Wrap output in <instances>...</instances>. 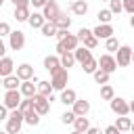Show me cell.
<instances>
[{"mask_svg": "<svg viewBox=\"0 0 134 134\" xmlns=\"http://www.w3.org/2000/svg\"><path fill=\"white\" fill-rule=\"evenodd\" d=\"M82 69H84V73H94V71L98 69V61L92 57V59H88V61L82 65Z\"/></svg>", "mask_w": 134, "mask_h": 134, "instance_id": "30", "label": "cell"}, {"mask_svg": "<svg viewBox=\"0 0 134 134\" xmlns=\"http://www.w3.org/2000/svg\"><path fill=\"white\" fill-rule=\"evenodd\" d=\"M61 67H65V69H69V67H73V63H75V57H73V50H65L61 57Z\"/></svg>", "mask_w": 134, "mask_h": 134, "instance_id": "24", "label": "cell"}, {"mask_svg": "<svg viewBox=\"0 0 134 134\" xmlns=\"http://www.w3.org/2000/svg\"><path fill=\"white\" fill-rule=\"evenodd\" d=\"M46 2H48V0H29V6H34V8H42Z\"/></svg>", "mask_w": 134, "mask_h": 134, "instance_id": "42", "label": "cell"}, {"mask_svg": "<svg viewBox=\"0 0 134 134\" xmlns=\"http://www.w3.org/2000/svg\"><path fill=\"white\" fill-rule=\"evenodd\" d=\"M130 25H132V27H134V15H132V17H130Z\"/></svg>", "mask_w": 134, "mask_h": 134, "instance_id": "51", "label": "cell"}, {"mask_svg": "<svg viewBox=\"0 0 134 134\" xmlns=\"http://www.w3.org/2000/svg\"><path fill=\"white\" fill-rule=\"evenodd\" d=\"M13 4H15V8L17 6H29V0H10Z\"/></svg>", "mask_w": 134, "mask_h": 134, "instance_id": "45", "label": "cell"}, {"mask_svg": "<svg viewBox=\"0 0 134 134\" xmlns=\"http://www.w3.org/2000/svg\"><path fill=\"white\" fill-rule=\"evenodd\" d=\"M98 23H111V19H113V13L109 10V8H103V10H98Z\"/></svg>", "mask_w": 134, "mask_h": 134, "instance_id": "34", "label": "cell"}, {"mask_svg": "<svg viewBox=\"0 0 134 134\" xmlns=\"http://www.w3.org/2000/svg\"><path fill=\"white\" fill-rule=\"evenodd\" d=\"M19 23H25L27 19H29V6H17L15 8V15H13Z\"/></svg>", "mask_w": 134, "mask_h": 134, "instance_id": "26", "label": "cell"}, {"mask_svg": "<svg viewBox=\"0 0 134 134\" xmlns=\"http://www.w3.org/2000/svg\"><path fill=\"white\" fill-rule=\"evenodd\" d=\"M19 92H21V96H25V98H31L38 90H36V84L31 82V80H23L21 82V86H19Z\"/></svg>", "mask_w": 134, "mask_h": 134, "instance_id": "14", "label": "cell"}, {"mask_svg": "<svg viewBox=\"0 0 134 134\" xmlns=\"http://www.w3.org/2000/svg\"><path fill=\"white\" fill-rule=\"evenodd\" d=\"M117 134H124V132H117Z\"/></svg>", "mask_w": 134, "mask_h": 134, "instance_id": "58", "label": "cell"}, {"mask_svg": "<svg viewBox=\"0 0 134 134\" xmlns=\"http://www.w3.org/2000/svg\"><path fill=\"white\" fill-rule=\"evenodd\" d=\"M31 100H34V109L40 113V115H46L48 111H50V103H48V96H42V94H34L31 96Z\"/></svg>", "mask_w": 134, "mask_h": 134, "instance_id": "7", "label": "cell"}, {"mask_svg": "<svg viewBox=\"0 0 134 134\" xmlns=\"http://www.w3.org/2000/svg\"><path fill=\"white\" fill-rule=\"evenodd\" d=\"M84 134H100V130H98V128H88Z\"/></svg>", "mask_w": 134, "mask_h": 134, "instance_id": "49", "label": "cell"}, {"mask_svg": "<svg viewBox=\"0 0 134 134\" xmlns=\"http://www.w3.org/2000/svg\"><path fill=\"white\" fill-rule=\"evenodd\" d=\"M67 31H69V29H57V34H54V38H57V40L61 42V40H63V38L67 36Z\"/></svg>", "mask_w": 134, "mask_h": 134, "instance_id": "43", "label": "cell"}, {"mask_svg": "<svg viewBox=\"0 0 134 134\" xmlns=\"http://www.w3.org/2000/svg\"><path fill=\"white\" fill-rule=\"evenodd\" d=\"M82 42H84V46H86V48H90V50L98 46V38H94V34H92V36H88V38H86V40H82Z\"/></svg>", "mask_w": 134, "mask_h": 134, "instance_id": "37", "label": "cell"}, {"mask_svg": "<svg viewBox=\"0 0 134 134\" xmlns=\"http://www.w3.org/2000/svg\"><path fill=\"white\" fill-rule=\"evenodd\" d=\"M69 8H71V13H73L75 17H84V15L88 13V2H86V0H73Z\"/></svg>", "mask_w": 134, "mask_h": 134, "instance_id": "15", "label": "cell"}, {"mask_svg": "<svg viewBox=\"0 0 134 134\" xmlns=\"http://www.w3.org/2000/svg\"><path fill=\"white\" fill-rule=\"evenodd\" d=\"M121 4H124V10L126 13L134 15V0H121Z\"/></svg>", "mask_w": 134, "mask_h": 134, "instance_id": "41", "label": "cell"}, {"mask_svg": "<svg viewBox=\"0 0 134 134\" xmlns=\"http://www.w3.org/2000/svg\"><path fill=\"white\" fill-rule=\"evenodd\" d=\"M21 92H19V88L17 90H6L4 92V107L6 109H17L19 107V103H21Z\"/></svg>", "mask_w": 134, "mask_h": 134, "instance_id": "6", "label": "cell"}, {"mask_svg": "<svg viewBox=\"0 0 134 134\" xmlns=\"http://www.w3.org/2000/svg\"><path fill=\"white\" fill-rule=\"evenodd\" d=\"M0 134H8V132H0Z\"/></svg>", "mask_w": 134, "mask_h": 134, "instance_id": "57", "label": "cell"}, {"mask_svg": "<svg viewBox=\"0 0 134 134\" xmlns=\"http://www.w3.org/2000/svg\"><path fill=\"white\" fill-rule=\"evenodd\" d=\"M61 42H63V46H65L67 50H75V48H77V44H80L77 36H75V34H69V31H67V36H65Z\"/></svg>", "mask_w": 134, "mask_h": 134, "instance_id": "22", "label": "cell"}, {"mask_svg": "<svg viewBox=\"0 0 134 134\" xmlns=\"http://www.w3.org/2000/svg\"><path fill=\"white\" fill-rule=\"evenodd\" d=\"M17 109L25 115V113L34 111V100H31V98H21V103H19V107H17Z\"/></svg>", "mask_w": 134, "mask_h": 134, "instance_id": "33", "label": "cell"}, {"mask_svg": "<svg viewBox=\"0 0 134 134\" xmlns=\"http://www.w3.org/2000/svg\"><path fill=\"white\" fill-rule=\"evenodd\" d=\"M44 67L52 73L54 69H59L61 67V59H59V54H48V57H44Z\"/></svg>", "mask_w": 134, "mask_h": 134, "instance_id": "18", "label": "cell"}, {"mask_svg": "<svg viewBox=\"0 0 134 134\" xmlns=\"http://www.w3.org/2000/svg\"><path fill=\"white\" fill-rule=\"evenodd\" d=\"M92 34H94V38H98V40H107V38L113 36V27H111V23H98V25L92 29Z\"/></svg>", "mask_w": 134, "mask_h": 134, "instance_id": "10", "label": "cell"}, {"mask_svg": "<svg viewBox=\"0 0 134 134\" xmlns=\"http://www.w3.org/2000/svg\"><path fill=\"white\" fill-rule=\"evenodd\" d=\"M117 48H119L117 38H113V36H111V38H107V40H105V50H109V54H111V52H115Z\"/></svg>", "mask_w": 134, "mask_h": 134, "instance_id": "35", "label": "cell"}, {"mask_svg": "<svg viewBox=\"0 0 134 134\" xmlns=\"http://www.w3.org/2000/svg\"><path fill=\"white\" fill-rule=\"evenodd\" d=\"M23 126V113L19 109H10L8 117H6V132L8 134H19Z\"/></svg>", "mask_w": 134, "mask_h": 134, "instance_id": "2", "label": "cell"}, {"mask_svg": "<svg viewBox=\"0 0 134 134\" xmlns=\"http://www.w3.org/2000/svg\"><path fill=\"white\" fill-rule=\"evenodd\" d=\"M54 25H57V29H69V25H71V17H67L63 10L59 13V17L52 21Z\"/></svg>", "mask_w": 134, "mask_h": 134, "instance_id": "21", "label": "cell"}, {"mask_svg": "<svg viewBox=\"0 0 134 134\" xmlns=\"http://www.w3.org/2000/svg\"><path fill=\"white\" fill-rule=\"evenodd\" d=\"M36 90H38V94H42V96H50V94H52V84L46 82V80H40V82L36 84Z\"/></svg>", "mask_w": 134, "mask_h": 134, "instance_id": "25", "label": "cell"}, {"mask_svg": "<svg viewBox=\"0 0 134 134\" xmlns=\"http://www.w3.org/2000/svg\"><path fill=\"white\" fill-rule=\"evenodd\" d=\"M109 107H111V111L117 113V115H128V113H130L128 100H126V98H119V96H113V98L109 100Z\"/></svg>", "mask_w": 134, "mask_h": 134, "instance_id": "4", "label": "cell"}, {"mask_svg": "<svg viewBox=\"0 0 134 134\" xmlns=\"http://www.w3.org/2000/svg\"><path fill=\"white\" fill-rule=\"evenodd\" d=\"M109 10H111L113 15H119V13L124 10V4H121V0H109Z\"/></svg>", "mask_w": 134, "mask_h": 134, "instance_id": "36", "label": "cell"}, {"mask_svg": "<svg viewBox=\"0 0 134 134\" xmlns=\"http://www.w3.org/2000/svg\"><path fill=\"white\" fill-rule=\"evenodd\" d=\"M75 98H77V94H75V90H73V88H63V90H61L59 100H61L63 105H73V103H75Z\"/></svg>", "mask_w": 134, "mask_h": 134, "instance_id": "17", "label": "cell"}, {"mask_svg": "<svg viewBox=\"0 0 134 134\" xmlns=\"http://www.w3.org/2000/svg\"><path fill=\"white\" fill-rule=\"evenodd\" d=\"M98 69H103V71H107V73H113L115 69H117V61L107 52V54H100V59H98Z\"/></svg>", "mask_w": 134, "mask_h": 134, "instance_id": "9", "label": "cell"}, {"mask_svg": "<svg viewBox=\"0 0 134 134\" xmlns=\"http://www.w3.org/2000/svg\"><path fill=\"white\" fill-rule=\"evenodd\" d=\"M8 46H10V50H21V48L25 46V34H23L21 29L10 31V34H8Z\"/></svg>", "mask_w": 134, "mask_h": 134, "instance_id": "5", "label": "cell"}, {"mask_svg": "<svg viewBox=\"0 0 134 134\" xmlns=\"http://www.w3.org/2000/svg\"><path fill=\"white\" fill-rule=\"evenodd\" d=\"M92 75H94V82H96V84H109V75H111V73H107V71H103V69H96Z\"/></svg>", "mask_w": 134, "mask_h": 134, "instance_id": "31", "label": "cell"}, {"mask_svg": "<svg viewBox=\"0 0 134 134\" xmlns=\"http://www.w3.org/2000/svg\"><path fill=\"white\" fill-rule=\"evenodd\" d=\"M15 75H17L21 82H23V80H31V77H34V67H31L29 63H21V65L17 67V73H15Z\"/></svg>", "mask_w": 134, "mask_h": 134, "instance_id": "13", "label": "cell"}, {"mask_svg": "<svg viewBox=\"0 0 134 134\" xmlns=\"http://www.w3.org/2000/svg\"><path fill=\"white\" fill-rule=\"evenodd\" d=\"M130 130H132V132H134V121H132V126H130Z\"/></svg>", "mask_w": 134, "mask_h": 134, "instance_id": "53", "label": "cell"}, {"mask_svg": "<svg viewBox=\"0 0 134 134\" xmlns=\"http://www.w3.org/2000/svg\"><path fill=\"white\" fill-rule=\"evenodd\" d=\"M59 13H61V8H59L57 0H48V2L42 6V15H44L46 21H54V19L59 17Z\"/></svg>", "mask_w": 134, "mask_h": 134, "instance_id": "8", "label": "cell"}, {"mask_svg": "<svg viewBox=\"0 0 134 134\" xmlns=\"http://www.w3.org/2000/svg\"><path fill=\"white\" fill-rule=\"evenodd\" d=\"M65 50H67V48H65V46H63V42H59V44H57V54H59V57H61V54H63V52H65Z\"/></svg>", "mask_w": 134, "mask_h": 134, "instance_id": "48", "label": "cell"}, {"mask_svg": "<svg viewBox=\"0 0 134 134\" xmlns=\"http://www.w3.org/2000/svg\"><path fill=\"white\" fill-rule=\"evenodd\" d=\"M6 117H8V109H6V107H4V103H2V105H0V121H2V119H6Z\"/></svg>", "mask_w": 134, "mask_h": 134, "instance_id": "44", "label": "cell"}, {"mask_svg": "<svg viewBox=\"0 0 134 134\" xmlns=\"http://www.w3.org/2000/svg\"><path fill=\"white\" fill-rule=\"evenodd\" d=\"M2 86L6 88V90H17L19 86H21V80L15 75V73H10V75H6V77H2Z\"/></svg>", "mask_w": 134, "mask_h": 134, "instance_id": "19", "label": "cell"}, {"mask_svg": "<svg viewBox=\"0 0 134 134\" xmlns=\"http://www.w3.org/2000/svg\"><path fill=\"white\" fill-rule=\"evenodd\" d=\"M103 2H109V0H103Z\"/></svg>", "mask_w": 134, "mask_h": 134, "instance_id": "59", "label": "cell"}, {"mask_svg": "<svg viewBox=\"0 0 134 134\" xmlns=\"http://www.w3.org/2000/svg\"><path fill=\"white\" fill-rule=\"evenodd\" d=\"M0 86H2V77H0Z\"/></svg>", "mask_w": 134, "mask_h": 134, "instance_id": "56", "label": "cell"}, {"mask_svg": "<svg viewBox=\"0 0 134 134\" xmlns=\"http://www.w3.org/2000/svg\"><path fill=\"white\" fill-rule=\"evenodd\" d=\"M115 96V92H113V86H109V84H103L100 86V98L103 100H111Z\"/></svg>", "mask_w": 134, "mask_h": 134, "instance_id": "32", "label": "cell"}, {"mask_svg": "<svg viewBox=\"0 0 134 134\" xmlns=\"http://www.w3.org/2000/svg\"><path fill=\"white\" fill-rule=\"evenodd\" d=\"M40 117H42V115L34 109V111H29V113H25V115H23V121H25V124H29V126H38V124H40Z\"/></svg>", "mask_w": 134, "mask_h": 134, "instance_id": "28", "label": "cell"}, {"mask_svg": "<svg viewBox=\"0 0 134 134\" xmlns=\"http://www.w3.org/2000/svg\"><path fill=\"white\" fill-rule=\"evenodd\" d=\"M117 57H115V61H117V67H128L130 63H132V48L130 46H119L117 50Z\"/></svg>", "mask_w": 134, "mask_h": 134, "instance_id": "3", "label": "cell"}, {"mask_svg": "<svg viewBox=\"0 0 134 134\" xmlns=\"http://www.w3.org/2000/svg\"><path fill=\"white\" fill-rule=\"evenodd\" d=\"M117 132H119V130H117V128H115V126H107V128H105V132H103V134H117Z\"/></svg>", "mask_w": 134, "mask_h": 134, "instance_id": "46", "label": "cell"}, {"mask_svg": "<svg viewBox=\"0 0 134 134\" xmlns=\"http://www.w3.org/2000/svg\"><path fill=\"white\" fill-rule=\"evenodd\" d=\"M132 63H134V50H132Z\"/></svg>", "mask_w": 134, "mask_h": 134, "instance_id": "55", "label": "cell"}, {"mask_svg": "<svg viewBox=\"0 0 134 134\" xmlns=\"http://www.w3.org/2000/svg\"><path fill=\"white\" fill-rule=\"evenodd\" d=\"M13 29H10V25L6 23V21H0V38H4V36H8Z\"/></svg>", "mask_w": 134, "mask_h": 134, "instance_id": "40", "label": "cell"}, {"mask_svg": "<svg viewBox=\"0 0 134 134\" xmlns=\"http://www.w3.org/2000/svg\"><path fill=\"white\" fill-rule=\"evenodd\" d=\"M71 134H84V132H77V130H73V132H71Z\"/></svg>", "mask_w": 134, "mask_h": 134, "instance_id": "52", "label": "cell"}, {"mask_svg": "<svg viewBox=\"0 0 134 134\" xmlns=\"http://www.w3.org/2000/svg\"><path fill=\"white\" fill-rule=\"evenodd\" d=\"M71 111L75 115H88L90 113V103L84 100V98H75V103L71 105Z\"/></svg>", "mask_w": 134, "mask_h": 134, "instance_id": "11", "label": "cell"}, {"mask_svg": "<svg viewBox=\"0 0 134 134\" xmlns=\"http://www.w3.org/2000/svg\"><path fill=\"white\" fill-rule=\"evenodd\" d=\"M40 31H42V34H44L46 38H52V36L57 34V25H54L52 21H46V23H44V25L40 27Z\"/></svg>", "mask_w": 134, "mask_h": 134, "instance_id": "29", "label": "cell"}, {"mask_svg": "<svg viewBox=\"0 0 134 134\" xmlns=\"http://www.w3.org/2000/svg\"><path fill=\"white\" fill-rule=\"evenodd\" d=\"M128 105H130V111L134 113V100H132V103H128Z\"/></svg>", "mask_w": 134, "mask_h": 134, "instance_id": "50", "label": "cell"}, {"mask_svg": "<svg viewBox=\"0 0 134 134\" xmlns=\"http://www.w3.org/2000/svg\"><path fill=\"white\" fill-rule=\"evenodd\" d=\"M67 82H69V71L65 69V67H59V69H54L52 73H50V84H52V90H63V88H67Z\"/></svg>", "mask_w": 134, "mask_h": 134, "instance_id": "1", "label": "cell"}, {"mask_svg": "<svg viewBox=\"0 0 134 134\" xmlns=\"http://www.w3.org/2000/svg\"><path fill=\"white\" fill-rule=\"evenodd\" d=\"M13 69H15L13 59H10V57H2V59H0V77L10 75V73H13Z\"/></svg>", "mask_w": 134, "mask_h": 134, "instance_id": "16", "label": "cell"}, {"mask_svg": "<svg viewBox=\"0 0 134 134\" xmlns=\"http://www.w3.org/2000/svg\"><path fill=\"white\" fill-rule=\"evenodd\" d=\"M119 132H128L130 130V126H132V119L128 117V115H119L117 119H115V124H113Z\"/></svg>", "mask_w": 134, "mask_h": 134, "instance_id": "23", "label": "cell"}, {"mask_svg": "<svg viewBox=\"0 0 134 134\" xmlns=\"http://www.w3.org/2000/svg\"><path fill=\"white\" fill-rule=\"evenodd\" d=\"M27 23H29L34 29H40V27L46 23V19H44V15H42V13H29V19H27Z\"/></svg>", "mask_w": 134, "mask_h": 134, "instance_id": "20", "label": "cell"}, {"mask_svg": "<svg viewBox=\"0 0 134 134\" xmlns=\"http://www.w3.org/2000/svg\"><path fill=\"white\" fill-rule=\"evenodd\" d=\"M73 128H75L77 132H86V130L90 128L88 117H86V115H77V117H75V121H73Z\"/></svg>", "mask_w": 134, "mask_h": 134, "instance_id": "27", "label": "cell"}, {"mask_svg": "<svg viewBox=\"0 0 134 134\" xmlns=\"http://www.w3.org/2000/svg\"><path fill=\"white\" fill-rule=\"evenodd\" d=\"M4 2H6V0H0V8H2V4H4Z\"/></svg>", "mask_w": 134, "mask_h": 134, "instance_id": "54", "label": "cell"}, {"mask_svg": "<svg viewBox=\"0 0 134 134\" xmlns=\"http://www.w3.org/2000/svg\"><path fill=\"white\" fill-rule=\"evenodd\" d=\"M2 57H6V44H4V40L0 38V59Z\"/></svg>", "mask_w": 134, "mask_h": 134, "instance_id": "47", "label": "cell"}, {"mask_svg": "<svg viewBox=\"0 0 134 134\" xmlns=\"http://www.w3.org/2000/svg\"><path fill=\"white\" fill-rule=\"evenodd\" d=\"M73 57H75V63L84 65L88 59H92V52H90V48H86V46H77V48L73 50Z\"/></svg>", "mask_w": 134, "mask_h": 134, "instance_id": "12", "label": "cell"}, {"mask_svg": "<svg viewBox=\"0 0 134 134\" xmlns=\"http://www.w3.org/2000/svg\"><path fill=\"white\" fill-rule=\"evenodd\" d=\"M75 117H77V115H75L73 111H65V113L61 115V121H63V124H73Z\"/></svg>", "mask_w": 134, "mask_h": 134, "instance_id": "38", "label": "cell"}, {"mask_svg": "<svg viewBox=\"0 0 134 134\" xmlns=\"http://www.w3.org/2000/svg\"><path fill=\"white\" fill-rule=\"evenodd\" d=\"M75 36H77V40L82 42V40H86L88 36H92V29H88V27H82V29H80V31H77Z\"/></svg>", "mask_w": 134, "mask_h": 134, "instance_id": "39", "label": "cell"}]
</instances>
